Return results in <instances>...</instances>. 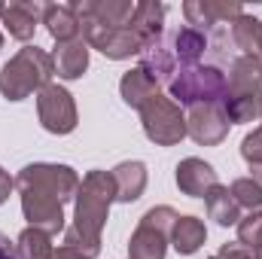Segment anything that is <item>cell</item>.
I'll return each instance as SVG.
<instances>
[{
  "label": "cell",
  "instance_id": "3",
  "mask_svg": "<svg viewBox=\"0 0 262 259\" xmlns=\"http://www.w3.org/2000/svg\"><path fill=\"white\" fill-rule=\"evenodd\" d=\"M168 89H171V101H177L180 107L220 104L226 98V73L216 64L183 67L171 76Z\"/></svg>",
  "mask_w": 262,
  "mask_h": 259
},
{
  "label": "cell",
  "instance_id": "8",
  "mask_svg": "<svg viewBox=\"0 0 262 259\" xmlns=\"http://www.w3.org/2000/svg\"><path fill=\"white\" fill-rule=\"evenodd\" d=\"M37 116L49 134H70L79 122L73 95L58 82H49L46 89L37 92Z\"/></svg>",
  "mask_w": 262,
  "mask_h": 259
},
{
  "label": "cell",
  "instance_id": "11",
  "mask_svg": "<svg viewBox=\"0 0 262 259\" xmlns=\"http://www.w3.org/2000/svg\"><path fill=\"white\" fill-rule=\"evenodd\" d=\"M183 15H186V25L198 28V31H213L216 25L223 21H235L244 15V6L235 3V0H186L183 3Z\"/></svg>",
  "mask_w": 262,
  "mask_h": 259
},
{
  "label": "cell",
  "instance_id": "30",
  "mask_svg": "<svg viewBox=\"0 0 262 259\" xmlns=\"http://www.w3.org/2000/svg\"><path fill=\"white\" fill-rule=\"evenodd\" d=\"M216 256H223V259H253V250H247V247L238 244V241H229V244L220 247Z\"/></svg>",
  "mask_w": 262,
  "mask_h": 259
},
{
  "label": "cell",
  "instance_id": "4",
  "mask_svg": "<svg viewBox=\"0 0 262 259\" xmlns=\"http://www.w3.org/2000/svg\"><path fill=\"white\" fill-rule=\"evenodd\" d=\"M177 217L180 213L168 204L149 207L140 217V223H137V229H134V235L128 241V259H165Z\"/></svg>",
  "mask_w": 262,
  "mask_h": 259
},
{
  "label": "cell",
  "instance_id": "25",
  "mask_svg": "<svg viewBox=\"0 0 262 259\" xmlns=\"http://www.w3.org/2000/svg\"><path fill=\"white\" fill-rule=\"evenodd\" d=\"M15 247H18V256L21 259H52V253H55L52 235L43 232V229H34V226H28V229L18 235Z\"/></svg>",
  "mask_w": 262,
  "mask_h": 259
},
{
  "label": "cell",
  "instance_id": "16",
  "mask_svg": "<svg viewBox=\"0 0 262 259\" xmlns=\"http://www.w3.org/2000/svg\"><path fill=\"white\" fill-rule=\"evenodd\" d=\"M165 3H159V0H140L137 6H134V18H131V28H134V34L140 37V43H143V49L149 46V43H156V40H162L165 37ZM140 49V52H143Z\"/></svg>",
  "mask_w": 262,
  "mask_h": 259
},
{
  "label": "cell",
  "instance_id": "33",
  "mask_svg": "<svg viewBox=\"0 0 262 259\" xmlns=\"http://www.w3.org/2000/svg\"><path fill=\"white\" fill-rule=\"evenodd\" d=\"M52 259H89V256L79 253V250H73V247H64V244H61V247L52 253Z\"/></svg>",
  "mask_w": 262,
  "mask_h": 259
},
{
  "label": "cell",
  "instance_id": "31",
  "mask_svg": "<svg viewBox=\"0 0 262 259\" xmlns=\"http://www.w3.org/2000/svg\"><path fill=\"white\" fill-rule=\"evenodd\" d=\"M0 259H21L18 256V247H15L3 232H0Z\"/></svg>",
  "mask_w": 262,
  "mask_h": 259
},
{
  "label": "cell",
  "instance_id": "24",
  "mask_svg": "<svg viewBox=\"0 0 262 259\" xmlns=\"http://www.w3.org/2000/svg\"><path fill=\"white\" fill-rule=\"evenodd\" d=\"M232 43L244 52V55H256L262 58V21L253 15H241L232 21Z\"/></svg>",
  "mask_w": 262,
  "mask_h": 259
},
{
  "label": "cell",
  "instance_id": "29",
  "mask_svg": "<svg viewBox=\"0 0 262 259\" xmlns=\"http://www.w3.org/2000/svg\"><path fill=\"white\" fill-rule=\"evenodd\" d=\"M241 156L250 168H262V125H256L241 140Z\"/></svg>",
  "mask_w": 262,
  "mask_h": 259
},
{
  "label": "cell",
  "instance_id": "28",
  "mask_svg": "<svg viewBox=\"0 0 262 259\" xmlns=\"http://www.w3.org/2000/svg\"><path fill=\"white\" fill-rule=\"evenodd\" d=\"M238 244H244L253 253L262 250V210H250L238 220Z\"/></svg>",
  "mask_w": 262,
  "mask_h": 259
},
{
  "label": "cell",
  "instance_id": "15",
  "mask_svg": "<svg viewBox=\"0 0 262 259\" xmlns=\"http://www.w3.org/2000/svg\"><path fill=\"white\" fill-rule=\"evenodd\" d=\"M174 180H177V189L189 198H204L220 180H216V171L210 162L198 159V156H189L183 159L177 168H174Z\"/></svg>",
  "mask_w": 262,
  "mask_h": 259
},
{
  "label": "cell",
  "instance_id": "13",
  "mask_svg": "<svg viewBox=\"0 0 262 259\" xmlns=\"http://www.w3.org/2000/svg\"><path fill=\"white\" fill-rule=\"evenodd\" d=\"M226 95L232 98H262V58L241 55L226 73Z\"/></svg>",
  "mask_w": 262,
  "mask_h": 259
},
{
  "label": "cell",
  "instance_id": "20",
  "mask_svg": "<svg viewBox=\"0 0 262 259\" xmlns=\"http://www.w3.org/2000/svg\"><path fill=\"white\" fill-rule=\"evenodd\" d=\"M113 183H116V201H122V204H131V201H137L143 189H146V165L143 162H119L113 171Z\"/></svg>",
  "mask_w": 262,
  "mask_h": 259
},
{
  "label": "cell",
  "instance_id": "10",
  "mask_svg": "<svg viewBox=\"0 0 262 259\" xmlns=\"http://www.w3.org/2000/svg\"><path fill=\"white\" fill-rule=\"evenodd\" d=\"M18 195H21V213H25L28 226L43 229L49 235L64 232V204L58 198L37 192V189H21Z\"/></svg>",
  "mask_w": 262,
  "mask_h": 259
},
{
  "label": "cell",
  "instance_id": "1",
  "mask_svg": "<svg viewBox=\"0 0 262 259\" xmlns=\"http://www.w3.org/2000/svg\"><path fill=\"white\" fill-rule=\"evenodd\" d=\"M116 201V183L110 171H89L79 180L73 198V226L64 229V247H73L89 259L101 253V232L110 220V204Z\"/></svg>",
  "mask_w": 262,
  "mask_h": 259
},
{
  "label": "cell",
  "instance_id": "22",
  "mask_svg": "<svg viewBox=\"0 0 262 259\" xmlns=\"http://www.w3.org/2000/svg\"><path fill=\"white\" fill-rule=\"evenodd\" d=\"M207 241V229L198 217H177L174 229H171V247L180 256H192L201 250V244Z\"/></svg>",
  "mask_w": 262,
  "mask_h": 259
},
{
  "label": "cell",
  "instance_id": "36",
  "mask_svg": "<svg viewBox=\"0 0 262 259\" xmlns=\"http://www.w3.org/2000/svg\"><path fill=\"white\" fill-rule=\"evenodd\" d=\"M210 259H223V256H210Z\"/></svg>",
  "mask_w": 262,
  "mask_h": 259
},
{
  "label": "cell",
  "instance_id": "27",
  "mask_svg": "<svg viewBox=\"0 0 262 259\" xmlns=\"http://www.w3.org/2000/svg\"><path fill=\"white\" fill-rule=\"evenodd\" d=\"M229 195L235 198V204H238V207L262 210V183H256L253 177H238V180H232Z\"/></svg>",
  "mask_w": 262,
  "mask_h": 259
},
{
  "label": "cell",
  "instance_id": "14",
  "mask_svg": "<svg viewBox=\"0 0 262 259\" xmlns=\"http://www.w3.org/2000/svg\"><path fill=\"white\" fill-rule=\"evenodd\" d=\"M70 6L76 9V15H85L104 28H128L137 3L131 0H73Z\"/></svg>",
  "mask_w": 262,
  "mask_h": 259
},
{
  "label": "cell",
  "instance_id": "34",
  "mask_svg": "<svg viewBox=\"0 0 262 259\" xmlns=\"http://www.w3.org/2000/svg\"><path fill=\"white\" fill-rule=\"evenodd\" d=\"M253 259H262V250H256V253H253Z\"/></svg>",
  "mask_w": 262,
  "mask_h": 259
},
{
  "label": "cell",
  "instance_id": "26",
  "mask_svg": "<svg viewBox=\"0 0 262 259\" xmlns=\"http://www.w3.org/2000/svg\"><path fill=\"white\" fill-rule=\"evenodd\" d=\"M220 104H223L232 125H244V122L259 119V98H232V95H226Z\"/></svg>",
  "mask_w": 262,
  "mask_h": 259
},
{
  "label": "cell",
  "instance_id": "12",
  "mask_svg": "<svg viewBox=\"0 0 262 259\" xmlns=\"http://www.w3.org/2000/svg\"><path fill=\"white\" fill-rule=\"evenodd\" d=\"M40 21H43V3L37 0H9L0 6V28L9 31V37L18 43L34 40Z\"/></svg>",
  "mask_w": 262,
  "mask_h": 259
},
{
  "label": "cell",
  "instance_id": "17",
  "mask_svg": "<svg viewBox=\"0 0 262 259\" xmlns=\"http://www.w3.org/2000/svg\"><path fill=\"white\" fill-rule=\"evenodd\" d=\"M207 46H210V40H207V34H204V31L189 28V25H186V28H180V31L171 37V55H174L177 70L201 64V58H204Z\"/></svg>",
  "mask_w": 262,
  "mask_h": 259
},
{
  "label": "cell",
  "instance_id": "35",
  "mask_svg": "<svg viewBox=\"0 0 262 259\" xmlns=\"http://www.w3.org/2000/svg\"><path fill=\"white\" fill-rule=\"evenodd\" d=\"M0 6H3V3H0ZM0 49H3V31H0Z\"/></svg>",
  "mask_w": 262,
  "mask_h": 259
},
{
  "label": "cell",
  "instance_id": "21",
  "mask_svg": "<svg viewBox=\"0 0 262 259\" xmlns=\"http://www.w3.org/2000/svg\"><path fill=\"white\" fill-rule=\"evenodd\" d=\"M52 64L61 79H79L89 70V46L82 40H70V43H58L52 52Z\"/></svg>",
  "mask_w": 262,
  "mask_h": 259
},
{
  "label": "cell",
  "instance_id": "23",
  "mask_svg": "<svg viewBox=\"0 0 262 259\" xmlns=\"http://www.w3.org/2000/svg\"><path fill=\"white\" fill-rule=\"evenodd\" d=\"M204 210H207V217L216 223V226H238V220H241V207L235 204V198L229 195V186H213L210 192L204 195Z\"/></svg>",
  "mask_w": 262,
  "mask_h": 259
},
{
  "label": "cell",
  "instance_id": "19",
  "mask_svg": "<svg viewBox=\"0 0 262 259\" xmlns=\"http://www.w3.org/2000/svg\"><path fill=\"white\" fill-rule=\"evenodd\" d=\"M119 95H122V101H125L128 107L140 110L149 98L159 95V79L137 64V67H131L128 73H122V79H119Z\"/></svg>",
  "mask_w": 262,
  "mask_h": 259
},
{
  "label": "cell",
  "instance_id": "5",
  "mask_svg": "<svg viewBox=\"0 0 262 259\" xmlns=\"http://www.w3.org/2000/svg\"><path fill=\"white\" fill-rule=\"evenodd\" d=\"M140 125L156 146H174L186 137V113L171 95H156L140 107Z\"/></svg>",
  "mask_w": 262,
  "mask_h": 259
},
{
  "label": "cell",
  "instance_id": "7",
  "mask_svg": "<svg viewBox=\"0 0 262 259\" xmlns=\"http://www.w3.org/2000/svg\"><path fill=\"white\" fill-rule=\"evenodd\" d=\"M79 34H82V43L89 49H98L110 61H125L131 55H140V49H143V43H140V37L134 34L131 25L128 28H104V25L79 15Z\"/></svg>",
  "mask_w": 262,
  "mask_h": 259
},
{
  "label": "cell",
  "instance_id": "9",
  "mask_svg": "<svg viewBox=\"0 0 262 259\" xmlns=\"http://www.w3.org/2000/svg\"><path fill=\"white\" fill-rule=\"evenodd\" d=\"M229 116L223 104H195L186 113V134L201 146H216L229 134Z\"/></svg>",
  "mask_w": 262,
  "mask_h": 259
},
{
  "label": "cell",
  "instance_id": "2",
  "mask_svg": "<svg viewBox=\"0 0 262 259\" xmlns=\"http://www.w3.org/2000/svg\"><path fill=\"white\" fill-rule=\"evenodd\" d=\"M52 76H55L52 55L40 46H25L0 70V95L6 101H25L34 92L46 89Z\"/></svg>",
  "mask_w": 262,
  "mask_h": 259
},
{
  "label": "cell",
  "instance_id": "32",
  "mask_svg": "<svg viewBox=\"0 0 262 259\" xmlns=\"http://www.w3.org/2000/svg\"><path fill=\"white\" fill-rule=\"evenodd\" d=\"M15 189V180L0 168V204H6V198H9V192Z\"/></svg>",
  "mask_w": 262,
  "mask_h": 259
},
{
  "label": "cell",
  "instance_id": "6",
  "mask_svg": "<svg viewBox=\"0 0 262 259\" xmlns=\"http://www.w3.org/2000/svg\"><path fill=\"white\" fill-rule=\"evenodd\" d=\"M15 189H37V192H46L52 198H58L61 204L76 198L79 189V174L70 168V165H52V162H34V165H25L15 177Z\"/></svg>",
  "mask_w": 262,
  "mask_h": 259
},
{
  "label": "cell",
  "instance_id": "18",
  "mask_svg": "<svg viewBox=\"0 0 262 259\" xmlns=\"http://www.w3.org/2000/svg\"><path fill=\"white\" fill-rule=\"evenodd\" d=\"M43 25L55 43L82 40L79 34V15L73 12L70 3H43Z\"/></svg>",
  "mask_w": 262,
  "mask_h": 259
}]
</instances>
